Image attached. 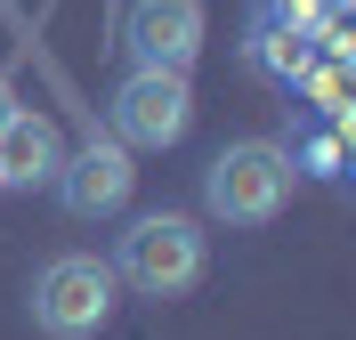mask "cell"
Instances as JSON below:
<instances>
[{
	"label": "cell",
	"instance_id": "obj_1",
	"mask_svg": "<svg viewBox=\"0 0 356 340\" xmlns=\"http://www.w3.org/2000/svg\"><path fill=\"white\" fill-rule=\"evenodd\" d=\"M202 259H211V235L195 211H146L113 243V284H130L146 300H178L202 284Z\"/></svg>",
	"mask_w": 356,
	"mask_h": 340
},
{
	"label": "cell",
	"instance_id": "obj_2",
	"mask_svg": "<svg viewBox=\"0 0 356 340\" xmlns=\"http://www.w3.org/2000/svg\"><path fill=\"white\" fill-rule=\"evenodd\" d=\"M291 154L275 146V138H235V146H219L211 154V170H202V211L227 227H267L275 211L291 203Z\"/></svg>",
	"mask_w": 356,
	"mask_h": 340
},
{
	"label": "cell",
	"instance_id": "obj_3",
	"mask_svg": "<svg viewBox=\"0 0 356 340\" xmlns=\"http://www.w3.org/2000/svg\"><path fill=\"white\" fill-rule=\"evenodd\" d=\"M106 316H113V268L106 259L65 251V259H49L33 275V324L49 340H89V332H106Z\"/></svg>",
	"mask_w": 356,
	"mask_h": 340
},
{
	"label": "cell",
	"instance_id": "obj_4",
	"mask_svg": "<svg viewBox=\"0 0 356 340\" xmlns=\"http://www.w3.org/2000/svg\"><path fill=\"white\" fill-rule=\"evenodd\" d=\"M113 122V146H130V154H162L186 138L195 122V97H186V73H154V65H130L122 73V90L106 106Z\"/></svg>",
	"mask_w": 356,
	"mask_h": 340
},
{
	"label": "cell",
	"instance_id": "obj_5",
	"mask_svg": "<svg viewBox=\"0 0 356 340\" xmlns=\"http://www.w3.org/2000/svg\"><path fill=\"white\" fill-rule=\"evenodd\" d=\"M57 203L73 211V219H113V211L130 203V186H138V170H130V146H113V138H89V146H73L65 162H57Z\"/></svg>",
	"mask_w": 356,
	"mask_h": 340
},
{
	"label": "cell",
	"instance_id": "obj_6",
	"mask_svg": "<svg viewBox=\"0 0 356 340\" xmlns=\"http://www.w3.org/2000/svg\"><path fill=\"white\" fill-rule=\"evenodd\" d=\"M202 49V0H130V57L154 73H186Z\"/></svg>",
	"mask_w": 356,
	"mask_h": 340
},
{
	"label": "cell",
	"instance_id": "obj_7",
	"mask_svg": "<svg viewBox=\"0 0 356 340\" xmlns=\"http://www.w3.org/2000/svg\"><path fill=\"white\" fill-rule=\"evenodd\" d=\"M57 162H65V138H57L49 113L17 106L8 122H0V186H49Z\"/></svg>",
	"mask_w": 356,
	"mask_h": 340
},
{
	"label": "cell",
	"instance_id": "obj_8",
	"mask_svg": "<svg viewBox=\"0 0 356 340\" xmlns=\"http://www.w3.org/2000/svg\"><path fill=\"white\" fill-rule=\"evenodd\" d=\"M291 154V170H316V179H340V122L332 130H316L308 146H284Z\"/></svg>",
	"mask_w": 356,
	"mask_h": 340
},
{
	"label": "cell",
	"instance_id": "obj_9",
	"mask_svg": "<svg viewBox=\"0 0 356 340\" xmlns=\"http://www.w3.org/2000/svg\"><path fill=\"white\" fill-rule=\"evenodd\" d=\"M8 113H17V90H8V73H0V122H8Z\"/></svg>",
	"mask_w": 356,
	"mask_h": 340
},
{
	"label": "cell",
	"instance_id": "obj_10",
	"mask_svg": "<svg viewBox=\"0 0 356 340\" xmlns=\"http://www.w3.org/2000/svg\"><path fill=\"white\" fill-rule=\"evenodd\" d=\"M0 195H8V186H0Z\"/></svg>",
	"mask_w": 356,
	"mask_h": 340
}]
</instances>
